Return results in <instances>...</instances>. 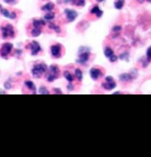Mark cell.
<instances>
[{
	"instance_id": "cell-35",
	"label": "cell",
	"mask_w": 151,
	"mask_h": 157,
	"mask_svg": "<svg viewBox=\"0 0 151 157\" xmlns=\"http://www.w3.org/2000/svg\"><path fill=\"white\" fill-rule=\"evenodd\" d=\"M149 1H150V2H151V0H149Z\"/></svg>"
},
{
	"instance_id": "cell-4",
	"label": "cell",
	"mask_w": 151,
	"mask_h": 157,
	"mask_svg": "<svg viewBox=\"0 0 151 157\" xmlns=\"http://www.w3.org/2000/svg\"><path fill=\"white\" fill-rule=\"evenodd\" d=\"M2 31V36L3 38L6 39V38H14L15 36V31L14 27L11 24H7L4 27L1 28Z\"/></svg>"
},
{
	"instance_id": "cell-8",
	"label": "cell",
	"mask_w": 151,
	"mask_h": 157,
	"mask_svg": "<svg viewBox=\"0 0 151 157\" xmlns=\"http://www.w3.org/2000/svg\"><path fill=\"white\" fill-rule=\"evenodd\" d=\"M28 48H29L30 50H31V55L32 56H36V55H37L42 50V48H41L40 44L37 43V42H36V41H34V42H32L31 43H29V45H28Z\"/></svg>"
},
{
	"instance_id": "cell-31",
	"label": "cell",
	"mask_w": 151,
	"mask_h": 157,
	"mask_svg": "<svg viewBox=\"0 0 151 157\" xmlns=\"http://www.w3.org/2000/svg\"><path fill=\"white\" fill-rule=\"evenodd\" d=\"M55 93L61 94V93H62V92H61V91H59V90H57V88H55Z\"/></svg>"
},
{
	"instance_id": "cell-9",
	"label": "cell",
	"mask_w": 151,
	"mask_h": 157,
	"mask_svg": "<svg viewBox=\"0 0 151 157\" xmlns=\"http://www.w3.org/2000/svg\"><path fill=\"white\" fill-rule=\"evenodd\" d=\"M104 55H105V57H108L110 62H116L118 60V57L114 54L113 50H111L110 47H106L104 49Z\"/></svg>"
},
{
	"instance_id": "cell-25",
	"label": "cell",
	"mask_w": 151,
	"mask_h": 157,
	"mask_svg": "<svg viewBox=\"0 0 151 157\" xmlns=\"http://www.w3.org/2000/svg\"><path fill=\"white\" fill-rule=\"evenodd\" d=\"M39 94H50V91L49 90H47L46 89V87H44V86H42L40 89H39Z\"/></svg>"
},
{
	"instance_id": "cell-11",
	"label": "cell",
	"mask_w": 151,
	"mask_h": 157,
	"mask_svg": "<svg viewBox=\"0 0 151 157\" xmlns=\"http://www.w3.org/2000/svg\"><path fill=\"white\" fill-rule=\"evenodd\" d=\"M89 73H90V77L93 78L94 80H97L98 78H101L103 75V71L98 68H92L89 71Z\"/></svg>"
},
{
	"instance_id": "cell-7",
	"label": "cell",
	"mask_w": 151,
	"mask_h": 157,
	"mask_svg": "<svg viewBox=\"0 0 151 157\" xmlns=\"http://www.w3.org/2000/svg\"><path fill=\"white\" fill-rule=\"evenodd\" d=\"M50 52H51L52 57H57V58L60 57H61V53H62V45L59 43L52 45L50 48Z\"/></svg>"
},
{
	"instance_id": "cell-6",
	"label": "cell",
	"mask_w": 151,
	"mask_h": 157,
	"mask_svg": "<svg viewBox=\"0 0 151 157\" xmlns=\"http://www.w3.org/2000/svg\"><path fill=\"white\" fill-rule=\"evenodd\" d=\"M102 86H103L105 90H112V89H114L116 86H117V84H116L115 80L113 79L112 77L108 76V77L105 78L104 81L103 82Z\"/></svg>"
},
{
	"instance_id": "cell-33",
	"label": "cell",
	"mask_w": 151,
	"mask_h": 157,
	"mask_svg": "<svg viewBox=\"0 0 151 157\" xmlns=\"http://www.w3.org/2000/svg\"><path fill=\"white\" fill-rule=\"evenodd\" d=\"M0 94H6V92H5V91H1V90H0Z\"/></svg>"
},
{
	"instance_id": "cell-22",
	"label": "cell",
	"mask_w": 151,
	"mask_h": 157,
	"mask_svg": "<svg viewBox=\"0 0 151 157\" xmlns=\"http://www.w3.org/2000/svg\"><path fill=\"white\" fill-rule=\"evenodd\" d=\"M124 4H125V1L124 0H117L114 4V6H115L116 9H122L123 6H124Z\"/></svg>"
},
{
	"instance_id": "cell-21",
	"label": "cell",
	"mask_w": 151,
	"mask_h": 157,
	"mask_svg": "<svg viewBox=\"0 0 151 157\" xmlns=\"http://www.w3.org/2000/svg\"><path fill=\"white\" fill-rule=\"evenodd\" d=\"M55 18V13L50 12H47V13L44 15V20L45 21H52Z\"/></svg>"
},
{
	"instance_id": "cell-29",
	"label": "cell",
	"mask_w": 151,
	"mask_h": 157,
	"mask_svg": "<svg viewBox=\"0 0 151 157\" xmlns=\"http://www.w3.org/2000/svg\"><path fill=\"white\" fill-rule=\"evenodd\" d=\"M67 88H68V90H72L73 89V86L72 85V83H69V85L67 86Z\"/></svg>"
},
{
	"instance_id": "cell-24",
	"label": "cell",
	"mask_w": 151,
	"mask_h": 157,
	"mask_svg": "<svg viewBox=\"0 0 151 157\" xmlns=\"http://www.w3.org/2000/svg\"><path fill=\"white\" fill-rule=\"evenodd\" d=\"M75 76H76V78H78L79 81H81L82 80V71H80L79 69H76L75 70Z\"/></svg>"
},
{
	"instance_id": "cell-3",
	"label": "cell",
	"mask_w": 151,
	"mask_h": 157,
	"mask_svg": "<svg viewBox=\"0 0 151 157\" xmlns=\"http://www.w3.org/2000/svg\"><path fill=\"white\" fill-rule=\"evenodd\" d=\"M48 69H49V72L47 74V80L49 82H52V81H54L55 79H57L59 77L60 71H59L58 66L55 65V64L50 65Z\"/></svg>"
},
{
	"instance_id": "cell-27",
	"label": "cell",
	"mask_w": 151,
	"mask_h": 157,
	"mask_svg": "<svg viewBox=\"0 0 151 157\" xmlns=\"http://www.w3.org/2000/svg\"><path fill=\"white\" fill-rule=\"evenodd\" d=\"M147 60L149 62L151 61V46L147 50Z\"/></svg>"
},
{
	"instance_id": "cell-30",
	"label": "cell",
	"mask_w": 151,
	"mask_h": 157,
	"mask_svg": "<svg viewBox=\"0 0 151 157\" xmlns=\"http://www.w3.org/2000/svg\"><path fill=\"white\" fill-rule=\"evenodd\" d=\"M5 86H6V88H7V89L11 88V85H10V83H9V82H7V81H6V83L5 84Z\"/></svg>"
},
{
	"instance_id": "cell-10",
	"label": "cell",
	"mask_w": 151,
	"mask_h": 157,
	"mask_svg": "<svg viewBox=\"0 0 151 157\" xmlns=\"http://www.w3.org/2000/svg\"><path fill=\"white\" fill-rule=\"evenodd\" d=\"M65 14L66 15L67 21L69 22L73 21L77 18V16H78V13L74 10H72V9H65Z\"/></svg>"
},
{
	"instance_id": "cell-34",
	"label": "cell",
	"mask_w": 151,
	"mask_h": 157,
	"mask_svg": "<svg viewBox=\"0 0 151 157\" xmlns=\"http://www.w3.org/2000/svg\"><path fill=\"white\" fill-rule=\"evenodd\" d=\"M1 8H2V6H0V9H1Z\"/></svg>"
},
{
	"instance_id": "cell-26",
	"label": "cell",
	"mask_w": 151,
	"mask_h": 157,
	"mask_svg": "<svg viewBox=\"0 0 151 157\" xmlns=\"http://www.w3.org/2000/svg\"><path fill=\"white\" fill-rule=\"evenodd\" d=\"M120 30H121V27H120V26H114V28L112 29L113 33H114V34H117V35L119 34Z\"/></svg>"
},
{
	"instance_id": "cell-15",
	"label": "cell",
	"mask_w": 151,
	"mask_h": 157,
	"mask_svg": "<svg viewBox=\"0 0 151 157\" xmlns=\"http://www.w3.org/2000/svg\"><path fill=\"white\" fill-rule=\"evenodd\" d=\"M45 25V21L44 20H34L33 21V26L34 28H40L42 29V27H43Z\"/></svg>"
},
{
	"instance_id": "cell-32",
	"label": "cell",
	"mask_w": 151,
	"mask_h": 157,
	"mask_svg": "<svg viewBox=\"0 0 151 157\" xmlns=\"http://www.w3.org/2000/svg\"><path fill=\"white\" fill-rule=\"evenodd\" d=\"M138 1H139V2H140V3H142V2H144V1H145V0H138Z\"/></svg>"
},
{
	"instance_id": "cell-19",
	"label": "cell",
	"mask_w": 151,
	"mask_h": 157,
	"mask_svg": "<svg viewBox=\"0 0 151 157\" xmlns=\"http://www.w3.org/2000/svg\"><path fill=\"white\" fill-rule=\"evenodd\" d=\"M70 2L76 6H84L86 0H70Z\"/></svg>"
},
{
	"instance_id": "cell-17",
	"label": "cell",
	"mask_w": 151,
	"mask_h": 157,
	"mask_svg": "<svg viewBox=\"0 0 151 157\" xmlns=\"http://www.w3.org/2000/svg\"><path fill=\"white\" fill-rule=\"evenodd\" d=\"M54 9V4L53 3H47L46 5H44L43 7H42V10L43 11H45V12H50Z\"/></svg>"
},
{
	"instance_id": "cell-23",
	"label": "cell",
	"mask_w": 151,
	"mask_h": 157,
	"mask_svg": "<svg viewBox=\"0 0 151 157\" xmlns=\"http://www.w3.org/2000/svg\"><path fill=\"white\" fill-rule=\"evenodd\" d=\"M49 28H50V29H52V30H54L56 33H60V32H61V29H60V28H59L58 26H56V25H55V24H53V23H50Z\"/></svg>"
},
{
	"instance_id": "cell-13",
	"label": "cell",
	"mask_w": 151,
	"mask_h": 157,
	"mask_svg": "<svg viewBox=\"0 0 151 157\" xmlns=\"http://www.w3.org/2000/svg\"><path fill=\"white\" fill-rule=\"evenodd\" d=\"M134 74L131 72V73H124V74H121L120 76H119V78H120V80H122V81H129L131 79H133V78H134L136 76H133Z\"/></svg>"
},
{
	"instance_id": "cell-14",
	"label": "cell",
	"mask_w": 151,
	"mask_h": 157,
	"mask_svg": "<svg viewBox=\"0 0 151 157\" xmlns=\"http://www.w3.org/2000/svg\"><path fill=\"white\" fill-rule=\"evenodd\" d=\"M90 13H91L92 14H95L96 17H98V18H100L101 16L103 15V11H102L97 6H94V7L91 9Z\"/></svg>"
},
{
	"instance_id": "cell-12",
	"label": "cell",
	"mask_w": 151,
	"mask_h": 157,
	"mask_svg": "<svg viewBox=\"0 0 151 157\" xmlns=\"http://www.w3.org/2000/svg\"><path fill=\"white\" fill-rule=\"evenodd\" d=\"M0 13L4 15L6 18H8L10 20H14L15 18H16V16H17L14 12H10V11H8L6 9H4V8L0 9Z\"/></svg>"
},
{
	"instance_id": "cell-28",
	"label": "cell",
	"mask_w": 151,
	"mask_h": 157,
	"mask_svg": "<svg viewBox=\"0 0 151 157\" xmlns=\"http://www.w3.org/2000/svg\"><path fill=\"white\" fill-rule=\"evenodd\" d=\"M6 3H7V4H10V5H12V4H14L16 2V0H4Z\"/></svg>"
},
{
	"instance_id": "cell-1",
	"label": "cell",
	"mask_w": 151,
	"mask_h": 157,
	"mask_svg": "<svg viewBox=\"0 0 151 157\" xmlns=\"http://www.w3.org/2000/svg\"><path fill=\"white\" fill-rule=\"evenodd\" d=\"M47 70H48V66L46 64L44 63L36 64L32 68V74L35 78H40L47 71Z\"/></svg>"
},
{
	"instance_id": "cell-5",
	"label": "cell",
	"mask_w": 151,
	"mask_h": 157,
	"mask_svg": "<svg viewBox=\"0 0 151 157\" xmlns=\"http://www.w3.org/2000/svg\"><path fill=\"white\" fill-rule=\"evenodd\" d=\"M14 48V45L10 43H6L4 44H2L1 49H0V56L4 58H6L8 57V55L12 52Z\"/></svg>"
},
{
	"instance_id": "cell-2",
	"label": "cell",
	"mask_w": 151,
	"mask_h": 157,
	"mask_svg": "<svg viewBox=\"0 0 151 157\" xmlns=\"http://www.w3.org/2000/svg\"><path fill=\"white\" fill-rule=\"evenodd\" d=\"M89 55H90L89 50L86 47H81L79 50V56L77 58V63L80 64H85L89 58Z\"/></svg>"
},
{
	"instance_id": "cell-18",
	"label": "cell",
	"mask_w": 151,
	"mask_h": 157,
	"mask_svg": "<svg viewBox=\"0 0 151 157\" xmlns=\"http://www.w3.org/2000/svg\"><path fill=\"white\" fill-rule=\"evenodd\" d=\"M41 33H42V29H40V28H34L31 30V36L34 37L39 36L41 35Z\"/></svg>"
},
{
	"instance_id": "cell-16",
	"label": "cell",
	"mask_w": 151,
	"mask_h": 157,
	"mask_svg": "<svg viewBox=\"0 0 151 157\" xmlns=\"http://www.w3.org/2000/svg\"><path fill=\"white\" fill-rule=\"evenodd\" d=\"M25 85H26V86H27L29 89H30L33 93L36 94V86H35V84H34L31 80H26V81H25Z\"/></svg>"
},
{
	"instance_id": "cell-20",
	"label": "cell",
	"mask_w": 151,
	"mask_h": 157,
	"mask_svg": "<svg viewBox=\"0 0 151 157\" xmlns=\"http://www.w3.org/2000/svg\"><path fill=\"white\" fill-rule=\"evenodd\" d=\"M64 77L67 79V81H68L69 83H72V81H73V76H72V73L69 71H64Z\"/></svg>"
}]
</instances>
